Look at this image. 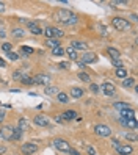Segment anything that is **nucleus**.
Masks as SVG:
<instances>
[{"label": "nucleus", "instance_id": "f257e3e1", "mask_svg": "<svg viewBox=\"0 0 138 155\" xmlns=\"http://www.w3.org/2000/svg\"><path fill=\"white\" fill-rule=\"evenodd\" d=\"M53 19L57 21V22H60V24H64V25H74V24H77L79 17L72 11L60 8V10H57V11L53 13Z\"/></svg>", "mask_w": 138, "mask_h": 155}, {"label": "nucleus", "instance_id": "f03ea898", "mask_svg": "<svg viewBox=\"0 0 138 155\" xmlns=\"http://www.w3.org/2000/svg\"><path fill=\"white\" fill-rule=\"evenodd\" d=\"M112 25L118 31H127L130 28V22L127 19H123V17H115V19H112Z\"/></svg>", "mask_w": 138, "mask_h": 155}, {"label": "nucleus", "instance_id": "7ed1b4c3", "mask_svg": "<svg viewBox=\"0 0 138 155\" xmlns=\"http://www.w3.org/2000/svg\"><path fill=\"white\" fill-rule=\"evenodd\" d=\"M42 35H45L47 39H57V38H61L64 36V31H61L57 27H47L45 30H42Z\"/></svg>", "mask_w": 138, "mask_h": 155}, {"label": "nucleus", "instance_id": "20e7f679", "mask_svg": "<svg viewBox=\"0 0 138 155\" xmlns=\"http://www.w3.org/2000/svg\"><path fill=\"white\" fill-rule=\"evenodd\" d=\"M94 132L97 136H102V138H108V136H112V129H110L108 125L105 124H97L94 127Z\"/></svg>", "mask_w": 138, "mask_h": 155}, {"label": "nucleus", "instance_id": "39448f33", "mask_svg": "<svg viewBox=\"0 0 138 155\" xmlns=\"http://www.w3.org/2000/svg\"><path fill=\"white\" fill-rule=\"evenodd\" d=\"M52 144H53L55 149L61 150V152H69V149H71V144H69L66 140H61V138H55V140L52 141Z\"/></svg>", "mask_w": 138, "mask_h": 155}, {"label": "nucleus", "instance_id": "423d86ee", "mask_svg": "<svg viewBox=\"0 0 138 155\" xmlns=\"http://www.w3.org/2000/svg\"><path fill=\"white\" fill-rule=\"evenodd\" d=\"M52 81V77L49 74H38L36 77H33V83L36 85H44V86H49Z\"/></svg>", "mask_w": 138, "mask_h": 155}, {"label": "nucleus", "instance_id": "0eeeda50", "mask_svg": "<svg viewBox=\"0 0 138 155\" xmlns=\"http://www.w3.org/2000/svg\"><path fill=\"white\" fill-rule=\"evenodd\" d=\"M0 138L5 141H13V127L11 125H3L0 130Z\"/></svg>", "mask_w": 138, "mask_h": 155}, {"label": "nucleus", "instance_id": "6e6552de", "mask_svg": "<svg viewBox=\"0 0 138 155\" xmlns=\"http://www.w3.org/2000/svg\"><path fill=\"white\" fill-rule=\"evenodd\" d=\"M99 91H102V94H105V96H115L116 88H115L113 83H110V81H105V83H102V86L99 88Z\"/></svg>", "mask_w": 138, "mask_h": 155}, {"label": "nucleus", "instance_id": "1a4fd4ad", "mask_svg": "<svg viewBox=\"0 0 138 155\" xmlns=\"http://www.w3.org/2000/svg\"><path fill=\"white\" fill-rule=\"evenodd\" d=\"M21 150L25 155H32V153H35L36 150H38V146H36L35 143H25V144H22Z\"/></svg>", "mask_w": 138, "mask_h": 155}, {"label": "nucleus", "instance_id": "9d476101", "mask_svg": "<svg viewBox=\"0 0 138 155\" xmlns=\"http://www.w3.org/2000/svg\"><path fill=\"white\" fill-rule=\"evenodd\" d=\"M27 28H29V31L33 33V35H42V28L38 25V22H35V21L27 22Z\"/></svg>", "mask_w": 138, "mask_h": 155}, {"label": "nucleus", "instance_id": "9b49d317", "mask_svg": "<svg viewBox=\"0 0 138 155\" xmlns=\"http://www.w3.org/2000/svg\"><path fill=\"white\" fill-rule=\"evenodd\" d=\"M132 146L130 144H119L118 147H116V152L119 153V155H130L132 153Z\"/></svg>", "mask_w": 138, "mask_h": 155}, {"label": "nucleus", "instance_id": "f8f14e48", "mask_svg": "<svg viewBox=\"0 0 138 155\" xmlns=\"http://www.w3.org/2000/svg\"><path fill=\"white\" fill-rule=\"evenodd\" d=\"M33 122L38 125V127H47L49 125V117L47 116H42V114H38V116H35Z\"/></svg>", "mask_w": 138, "mask_h": 155}, {"label": "nucleus", "instance_id": "ddd939ff", "mask_svg": "<svg viewBox=\"0 0 138 155\" xmlns=\"http://www.w3.org/2000/svg\"><path fill=\"white\" fill-rule=\"evenodd\" d=\"M97 61V57H96V53H85L83 57H82V63L83 64H91V63H96Z\"/></svg>", "mask_w": 138, "mask_h": 155}, {"label": "nucleus", "instance_id": "4468645a", "mask_svg": "<svg viewBox=\"0 0 138 155\" xmlns=\"http://www.w3.org/2000/svg\"><path fill=\"white\" fill-rule=\"evenodd\" d=\"M119 114H121L123 119H135V111L132 108H124V110L119 111Z\"/></svg>", "mask_w": 138, "mask_h": 155}, {"label": "nucleus", "instance_id": "2eb2a0df", "mask_svg": "<svg viewBox=\"0 0 138 155\" xmlns=\"http://www.w3.org/2000/svg\"><path fill=\"white\" fill-rule=\"evenodd\" d=\"M107 53L112 57V60H121V53H119V50L115 49V47H108L107 49Z\"/></svg>", "mask_w": 138, "mask_h": 155}, {"label": "nucleus", "instance_id": "dca6fc26", "mask_svg": "<svg viewBox=\"0 0 138 155\" xmlns=\"http://www.w3.org/2000/svg\"><path fill=\"white\" fill-rule=\"evenodd\" d=\"M64 53H68L69 60H72V61H77V60H79V53H77V50H74L72 47L64 49Z\"/></svg>", "mask_w": 138, "mask_h": 155}, {"label": "nucleus", "instance_id": "f3484780", "mask_svg": "<svg viewBox=\"0 0 138 155\" xmlns=\"http://www.w3.org/2000/svg\"><path fill=\"white\" fill-rule=\"evenodd\" d=\"M61 117H63L64 121H72V119H77V113L72 111V110H68V111H64L61 114Z\"/></svg>", "mask_w": 138, "mask_h": 155}, {"label": "nucleus", "instance_id": "a211bd4d", "mask_svg": "<svg viewBox=\"0 0 138 155\" xmlns=\"http://www.w3.org/2000/svg\"><path fill=\"white\" fill-rule=\"evenodd\" d=\"M72 45L71 47L74 49V50H86L88 49V45L85 42H82V41H74V42H71Z\"/></svg>", "mask_w": 138, "mask_h": 155}, {"label": "nucleus", "instance_id": "6ab92c4d", "mask_svg": "<svg viewBox=\"0 0 138 155\" xmlns=\"http://www.w3.org/2000/svg\"><path fill=\"white\" fill-rule=\"evenodd\" d=\"M60 93V91H58V88L57 86H45V89H44V94H47V96H57Z\"/></svg>", "mask_w": 138, "mask_h": 155}, {"label": "nucleus", "instance_id": "aec40b11", "mask_svg": "<svg viewBox=\"0 0 138 155\" xmlns=\"http://www.w3.org/2000/svg\"><path fill=\"white\" fill-rule=\"evenodd\" d=\"M17 129H19L21 132H27V129H29V122H27L25 117H21V119H19V124H17Z\"/></svg>", "mask_w": 138, "mask_h": 155}, {"label": "nucleus", "instance_id": "412c9836", "mask_svg": "<svg viewBox=\"0 0 138 155\" xmlns=\"http://www.w3.org/2000/svg\"><path fill=\"white\" fill-rule=\"evenodd\" d=\"M71 96L74 99H80L82 96H83V89L82 88H72L71 89Z\"/></svg>", "mask_w": 138, "mask_h": 155}, {"label": "nucleus", "instance_id": "4be33fe9", "mask_svg": "<svg viewBox=\"0 0 138 155\" xmlns=\"http://www.w3.org/2000/svg\"><path fill=\"white\" fill-rule=\"evenodd\" d=\"M45 45H47L49 49H55L60 45V41L58 39H45Z\"/></svg>", "mask_w": 138, "mask_h": 155}, {"label": "nucleus", "instance_id": "5701e85b", "mask_svg": "<svg viewBox=\"0 0 138 155\" xmlns=\"http://www.w3.org/2000/svg\"><path fill=\"white\" fill-rule=\"evenodd\" d=\"M116 77L118 78H127V69H124V68H119V69H116Z\"/></svg>", "mask_w": 138, "mask_h": 155}, {"label": "nucleus", "instance_id": "b1692460", "mask_svg": "<svg viewBox=\"0 0 138 155\" xmlns=\"http://www.w3.org/2000/svg\"><path fill=\"white\" fill-rule=\"evenodd\" d=\"M27 33L22 30V28H13V36L14 38H24Z\"/></svg>", "mask_w": 138, "mask_h": 155}, {"label": "nucleus", "instance_id": "393cba45", "mask_svg": "<svg viewBox=\"0 0 138 155\" xmlns=\"http://www.w3.org/2000/svg\"><path fill=\"white\" fill-rule=\"evenodd\" d=\"M52 55H53V57H60V55H64V49L61 47V45H58V47L52 49Z\"/></svg>", "mask_w": 138, "mask_h": 155}, {"label": "nucleus", "instance_id": "a878e982", "mask_svg": "<svg viewBox=\"0 0 138 155\" xmlns=\"http://www.w3.org/2000/svg\"><path fill=\"white\" fill-rule=\"evenodd\" d=\"M22 133H24V132H21L17 127H14V129H13V140H14V141L21 140V138H22Z\"/></svg>", "mask_w": 138, "mask_h": 155}, {"label": "nucleus", "instance_id": "bb28decb", "mask_svg": "<svg viewBox=\"0 0 138 155\" xmlns=\"http://www.w3.org/2000/svg\"><path fill=\"white\" fill-rule=\"evenodd\" d=\"M113 107L116 108L118 111H121V110H124V108H130V105H129V104H126V102H116V104H115Z\"/></svg>", "mask_w": 138, "mask_h": 155}, {"label": "nucleus", "instance_id": "cd10ccee", "mask_svg": "<svg viewBox=\"0 0 138 155\" xmlns=\"http://www.w3.org/2000/svg\"><path fill=\"white\" fill-rule=\"evenodd\" d=\"M57 99H58V102L66 104L68 100H69V96H68V94H64V93H58V94H57Z\"/></svg>", "mask_w": 138, "mask_h": 155}, {"label": "nucleus", "instance_id": "c85d7f7f", "mask_svg": "<svg viewBox=\"0 0 138 155\" xmlns=\"http://www.w3.org/2000/svg\"><path fill=\"white\" fill-rule=\"evenodd\" d=\"M21 81H22L24 85H27V86H32V85H33V78L29 77V75H24V77L21 78Z\"/></svg>", "mask_w": 138, "mask_h": 155}, {"label": "nucleus", "instance_id": "c756f323", "mask_svg": "<svg viewBox=\"0 0 138 155\" xmlns=\"http://www.w3.org/2000/svg\"><path fill=\"white\" fill-rule=\"evenodd\" d=\"M133 83H135V78H132V77L124 78V81H123V85H124L126 88H130V86H133Z\"/></svg>", "mask_w": 138, "mask_h": 155}, {"label": "nucleus", "instance_id": "7c9ffc66", "mask_svg": "<svg viewBox=\"0 0 138 155\" xmlns=\"http://www.w3.org/2000/svg\"><path fill=\"white\" fill-rule=\"evenodd\" d=\"M126 127H129V129H136V119H126Z\"/></svg>", "mask_w": 138, "mask_h": 155}, {"label": "nucleus", "instance_id": "2f4dec72", "mask_svg": "<svg viewBox=\"0 0 138 155\" xmlns=\"http://www.w3.org/2000/svg\"><path fill=\"white\" fill-rule=\"evenodd\" d=\"M21 52L24 53V55H32L35 50H33L32 47H27V45H24V47H21Z\"/></svg>", "mask_w": 138, "mask_h": 155}, {"label": "nucleus", "instance_id": "473e14b6", "mask_svg": "<svg viewBox=\"0 0 138 155\" xmlns=\"http://www.w3.org/2000/svg\"><path fill=\"white\" fill-rule=\"evenodd\" d=\"M79 78H80L82 81H86V83H89V81H91L89 75H88V74H85V72H80V74H79Z\"/></svg>", "mask_w": 138, "mask_h": 155}, {"label": "nucleus", "instance_id": "72a5a7b5", "mask_svg": "<svg viewBox=\"0 0 138 155\" xmlns=\"http://www.w3.org/2000/svg\"><path fill=\"white\" fill-rule=\"evenodd\" d=\"M6 57H8V60H11V61H17V60H19V55H17L16 52H10V53H6Z\"/></svg>", "mask_w": 138, "mask_h": 155}, {"label": "nucleus", "instance_id": "f704fd0d", "mask_svg": "<svg viewBox=\"0 0 138 155\" xmlns=\"http://www.w3.org/2000/svg\"><path fill=\"white\" fill-rule=\"evenodd\" d=\"M2 50H3L5 53H10V52H11V44H10V42H3V44H2Z\"/></svg>", "mask_w": 138, "mask_h": 155}, {"label": "nucleus", "instance_id": "c9c22d12", "mask_svg": "<svg viewBox=\"0 0 138 155\" xmlns=\"http://www.w3.org/2000/svg\"><path fill=\"white\" fill-rule=\"evenodd\" d=\"M112 63H113V66H116L118 69H119V68H124V64H123L121 60H112Z\"/></svg>", "mask_w": 138, "mask_h": 155}, {"label": "nucleus", "instance_id": "e433bc0d", "mask_svg": "<svg viewBox=\"0 0 138 155\" xmlns=\"http://www.w3.org/2000/svg\"><path fill=\"white\" fill-rule=\"evenodd\" d=\"M22 77H24V74H22L21 71H17V72H14V74H13V78L14 80H21Z\"/></svg>", "mask_w": 138, "mask_h": 155}, {"label": "nucleus", "instance_id": "4c0bfd02", "mask_svg": "<svg viewBox=\"0 0 138 155\" xmlns=\"http://www.w3.org/2000/svg\"><path fill=\"white\" fill-rule=\"evenodd\" d=\"M58 66H60L61 69H69V68H71V64H69V63H68V61H61V63H60V64H58Z\"/></svg>", "mask_w": 138, "mask_h": 155}, {"label": "nucleus", "instance_id": "58836bf2", "mask_svg": "<svg viewBox=\"0 0 138 155\" xmlns=\"http://www.w3.org/2000/svg\"><path fill=\"white\" fill-rule=\"evenodd\" d=\"M86 152H88V155H96V149L93 147V146H88V147H86Z\"/></svg>", "mask_w": 138, "mask_h": 155}, {"label": "nucleus", "instance_id": "ea45409f", "mask_svg": "<svg viewBox=\"0 0 138 155\" xmlns=\"http://www.w3.org/2000/svg\"><path fill=\"white\" fill-rule=\"evenodd\" d=\"M89 89L93 91L94 94H97V93H99V86H97V85H94V83H91V85H89Z\"/></svg>", "mask_w": 138, "mask_h": 155}, {"label": "nucleus", "instance_id": "a19ab883", "mask_svg": "<svg viewBox=\"0 0 138 155\" xmlns=\"http://www.w3.org/2000/svg\"><path fill=\"white\" fill-rule=\"evenodd\" d=\"M110 5L115 6V5H127V2H119V0H116V2H110Z\"/></svg>", "mask_w": 138, "mask_h": 155}, {"label": "nucleus", "instance_id": "79ce46f5", "mask_svg": "<svg viewBox=\"0 0 138 155\" xmlns=\"http://www.w3.org/2000/svg\"><path fill=\"white\" fill-rule=\"evenodd\" d=\"M126 138H127V140H130V141H135V140H136V136H135V135H126Z\"/></svg>", "mask_w": 138, "mask_h": 155}, {"label": "nucleus", "instance_id": "37998d69", "mask_svg": "<svg viewBox=\"0 0 138 155\" xmlns=\"http://www.w3.org/2000/svg\"><path fill=\"white\" fill-rule=\"evenodd\" d=\"M6 10V6H5V3L3 2H0V13H3Z\"/></svg>", "mask_w": 138, "mask_h": 155}, {"label": "nucleus", "instance_id": "c03bdc74", "mask_svg": "<svg viewBox=\"0 0 138 155\" xmlns=\"http://www.w3.org/2000/svg\"><path fill=\"white\" fill-rule=\"evenodd\" d=\"M69 153H71V155H79V152H77L76 149H69Z\"/></svg>", "mask_w": 138, "mask_h": 155}, {"label": "nucleus", "instance_id": "a18cd8bd", "mask_svg": "<svg viewBox=\"0 0 138 155\" xmlns=\"http://www.w3.org/2000/svg\"><path fill=\"white\" fill-rule=\"evenodd\" d=\"M3 119H5V113H3L2 110H0V122H2Z\"/></svg>", "mask_w": 138, "mask_h": 155}, {"label": "nucleus", "instance_id": "49530a36", "mask_svg": "<svg viewBox=\"0 0 138 155\" xmlns=\"http://www.w3.org/2000/svg\"><path fill=\"white\" fill-rule=\"evenodd\" d=\"M5 35H6L5 30H3V28H0V38H5Z\"/></svg>", "mask_w": 138, "mask_h": 155}, {"label": "nucleus", "instance_id": "de8ad7c7", "mask_svg": "<svg viewBox=\"0 0 138 155\" xmlns=\"http://www.w3.org/2000/svg\"><path fill=\"white\" fill-rule=\"evenodd\" d=\"M0 66H2V68H5V66H6V63H5L3 60H0Z\"/></svg>", "mask_w": 138, "mask_h": 155}]
</instances>
